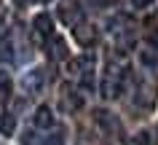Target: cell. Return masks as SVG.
Wrapping results in <instances>:
<instances>
[{
  "label": "cell",
  "mask_w": 158,
  "mask_h": 145,
  "mask_svg": "<svg viewBox=\"0 0 158 145\" xmlns=\"http://www.w3.org/2000/svg\"><path fill=\"white\" fill-rule=\"evenodd\" d=\"M83 105H86V100H83V92H78L73 83H62V89H59V108L64 113H81L83 110Z\"/></svg>",
  "instance_id": "1"
},
{
  "label": "cell",
  "mask_w": 158,
  "mask_h": 145,
  "mask_svg": "<svg viewBox=\"0 0 158 145\" xmlns=\"http://www.w3.org/2000/svg\"><path fill=\"white\" fill-rule=\"evenodd\" d=\"M121 86H123L121 70L110 67V73H105V81H102V97H105V100H115L118 94H121Z\"/></svg>",
  "instance_id": "2"
},
{
  "label": "cell",
  "mask_w": 158,
  "mask_h": 145,
  "mask_svg": "<svg viewBox=\"0 0 158 145\" xmlns=\"http://www.w3.org/2000/svg\"><path fill=\"white\" fill-rule=\"evenodd\" d=\"M94 67H97V57L94 54H81V57H75V59H70V65H67V70L73 73V75H91Z\"/></svg>",
  "instance_id": "3"
},
{
  "label": "cell",
  "mask_w": 158,
  "mask_h": 145,
  "mask_svg": "<svg viewBox=\"0 0 158 145\" xmlns=\"http://www.w3.org/2000/svg\"><path fill=\"white\" fill-rule=\"evenodd\" d=\"M43 83H46L43 70H30V73L22 75V92H24V94H40Z\"/></svg>",
  "instance_id": "4"
},
{
  "label": "cell",
  "mask_w": 158,
  "mask_h": 145,
  "mask_svg": "<svg viewBox=\"0 0 158 145\" xmlns=\"http://www.w3.org/2000/svg\"><path fill=\"white\" fill-rule=\"evenodd\" d=\"M94 121H97V126H99L105 134H118V132H121V121H118L110 110H97L94 113Z\"/></svg>",
  "instance_id": "5"
},
{
  "label": "cell",
  "mask_w": 158,
  "mask_h": 145,
  "mask_svg": "<svg viewBox=\"0 0 158 145\" xmlns=\"http://www.w3.org/2000/svg\"><path fill=\"white\" fill-rule=\"evenodd\" d=\"M156 94H158V89H156V83H137V92H134V102L139 105V108H150V105L156 102Z\"/></svg>",
  "instance_id": "6"
},
{
  "label": "cell",
  "mask_w": 158,
  "mask_h": 145,
  "mask_svg": "<svg viewBox=\"0 0 158 145\" xmlns=\"http://www.w3.org/2000/svg\"><path fill=\"white\" fill-rule=\"evenodd\" d=\"M32 32L35 38H40V41H48L51 35H54V19L48 14H38L32 19Z\"/></svg>",
  "instance_id": "7"
},
{
  "label": "cell",
  "mask_w": 158,
  "mask_h": 145,
  "mask_svg": "<svg viewBox=\"0 0 158 145\" xmlns=\"http://www.w3.org/2000/svg\"><path fill=\"white\" fill-rule=\"evenodd\" d=\"M81 16H83V8L81 6H75V3H62L59 6V19L70 27H78L81 24Z\"/></svg>",
  "instance_id": "8"
},
{
  "label": "cell",
  "mask_w": 158,
  "mask_h": 145,
  "mask_svg": "<svg viewBox=\"0 0 158 145\" xmlns=\"http://www.w3.org/2000/svg\"><path fill=\"white\" fill-rule=\"evenodd\" d=\"M75 41L81 43L83 49L94 46V43H97V27H94V24H83V22H81V24L75 27Z\"/></svg>",
  "instance_id": "9"
},
{
  "label": "cell",
  "mask_w": 158,
  "mask_h": 145,
  "mask_svg": "<svg viewBox=\"0 0 158 145\" xmlns=\"http://www.w3.org/2000/svg\"><path fill=\"white\" fill-rule=\"evenodd\" d=\"M48 57H51L54 62L67 59V46H64L62 38H56V35H51V38H48Z\"/></svg>",
  "instance_id": "10"
},
{
  "label": "cell",
  "mask_w": 158,
  "mask_h": 145,
  "mask_svg": "<svg viewBox=\"0 0 158 145\" xmlns=\"http://www.w3.org/2000/svg\"><path fill=\"white\" fill-rule=\"evenodd\" d=\"M32 121H35V126H40V129H48V126H54V116H51V108L40 105V108L35 110Z\"/></svg>",
  "instance_id": "11"
},
{
  "label": "cell",
  "mask_w": 158,
  "mask_h": 145,
  "mask_svg": "<svg viewBox=\"0 0 158 145\" xmlns=\"http://www.w3.org/2000/svg\"><path fill=\"white\" fill-rule=\"evenodd\" d=\"M14 132H16V118H14L11 113H3V116H0V134L11 137Z\"/></svg>",
  "instance_id": "12"
},
{
  "label": "cell",
  "mask_w": 158,
  "mask_h": 145,
  "mask_svg": "<svg viewBox=\"0 0 158 145\" xmlns=\"http://www.w3.org/2000/svg\"><path fill=\"white\" fill-rule=\"evenodd\" d=\"M11 75L8 73H6V70H0V97H8L11 94Z\"/></svg>",
  "instance_id": "13"
},
{
  "label": "cell",
  "mask_w": 158,
  "mask_h": 145,
  "mask_svg": "<svg viewBox=\"0 0 158 145\" xmlns=\"http://www.w3.org/2000/svg\"><path fill=\"white\" fill-rule=\"evenodd\" d=\"M139 62L145 67H158V54L156 51H142L139 54Z\"/></svg>",
  "instance_id": "14"
},
{
  "label": "cell",
  "mask_w": 158,
  "mask_h": 145,
  "mask_svg": "<svg viewBox=\"0 0 158 145\" xmlns=\"http://www.w3.org/2000/svg\"><path fill=\"white\" fill-rule=\"evenodd\" d=\"M131 143L134 145H156V137H153V132H139V134H134Z\"/></svg>",
  "instance_id": "15"
},
{
  "label": "cell",
  "mask_w": 158,
  "mask_h": 145,
  "mask_svg": "<svg viewBox=\"0 0 158 145\" xmlns=\"http://www.w3.org/2000/svg\"><path fill=\"white\" fill-rule=\"evenodd\" d=\"M11 51H14V49H11V41H6V38H0V59H3V62H8L11 57H14Z\"/></svg>",
  "instance_id": "16"
},
{
  "label": "cell",
  "mask_w": 158,
  "mask_h": 145,
  "mask_svg": "<svg viewBox=\"0 0 158 145\" xmlns=\"http://www.w3.org/2000/svg\"><path fill=\"white\" fill-rule=\"evenodd\" d=\"M40 145H64V134H62V132H54V134H48Z\"/></svg>",
  "instance_id": "17"
},
{
  "label": "cell",
  "mask_w": 158,
  "mask_h": 145,
  "mask_svg": "<svg viewBox=\"0 0 158 145\" xmlns=\"http://www.w3.org/2000/svg\"><path fill=\"white\" fill-rule=\"evenodd\" d=\"M22 145H40V140H38V134L30 129V132H24V134H22Z\"/></svg>",
  "instance_id": "18"
},
{
  "label": "cell",
  "mask_w": 158,
  "mask_h": 145,
  "mask_svg": "<svg viewBox=\"0 0 158 145\" xmlns=\"http://www.w3.org/2000/svg\"><path fill=\"white\" fill-rule=\"evenodd\" d=\"M153 3H156V0H131V6H134V8H150Z\"/></svg>",
  "instance_id": "19"
},
{
  "label": "cell",
  "mask_w": 158,
  "mask_h": 145,
  "mask_svg": "<svg viewBox=\"0 0 158 145\" xmlns=\"http://www.w3.org/2000/svg\"><path fill=\"white\" fill-rule=\"evenodd\" d=\"M148 43L153 46V49H158V27H156V30H150V35H148Z\"/></svg>",
  "instance_id": "20"
},
{
  "label": "cell",
  "mask_w": 158,
  "mask_h": 145,
  "mask_svg": "<svg viewBox=\"0 0 158 145\" xmlns=\"http://www.w3.org/2000/svg\"><path fill=\"white\" fill-rule=\"evenodd\" d=\"M118 0H97V6H102V8H110V6H115Z\"/></svg>",
  "instance_id": "21"
},
{
  "label": "cell",
  "mask_w": 158,
  "mask_h": 145,
  "mask_svg": "<svg viewBox=\"0 0 158 145\" xmlns=\"http://www.w3.org/2000/svg\"><path fill=\"white\" fill-rule=\"evenodd\" d=\"M14 3H16V6H30L32 0H14Z\"/></svg>",
  "instance_id": "22"
},
{
  "label": "cell",
  "mask_w": 158,
  "mask_h": 145,
  "mask_svg": "<svg viewBox=\"0 0 158 145\" xmlns=\"http://www.w3.org/2000/svg\"><path fill=\"white\" fill-rule=\"evenodd\" d=\"M3 32H6V30H3V16H0V38H3Z\"/></svg>",
  "instance_id": "23"
}]
</instances>
